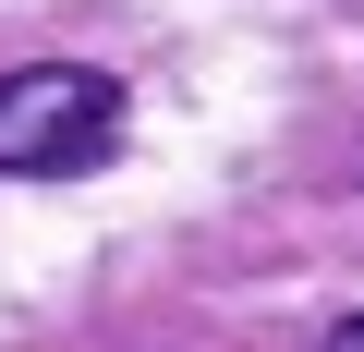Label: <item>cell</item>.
<instances>
[{"instance_id":"7a4b0ae2","label":"cell","mask_w":364,"mask_h":352,"mask_svg":"<svg viewBox=\"0 0 364 352\" xmlns=\"http://www.w3.org/2000/svg\"><path fill=\"white\" fill-rule=\"evenodd\" d=\"M328 352H364V316H352V328H340V340H328Z\"/></svg>"},{"instance_id":"6da1fadb","label":"cell","mask_w":364,"mask_h":352,"mask_svg":"<svg viewBox=\"0 0 364 352\" xmlns=\"http://www.w3.org/2000/svg\"><path fill=\"white\" fill-rule=\"evenodd\" d=\"M109 146H122V73H97V61L0 73V183H73Z\"/></svg>"}]
</instances>
